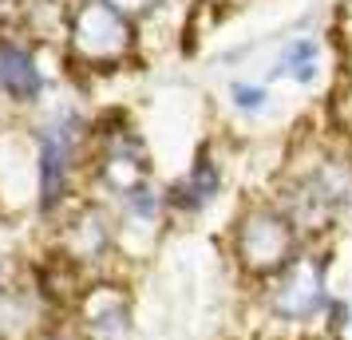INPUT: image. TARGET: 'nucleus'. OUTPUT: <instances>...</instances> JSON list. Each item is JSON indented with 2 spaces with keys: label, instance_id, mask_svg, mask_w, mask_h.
<instances>
[{
  "label": "nucleus",
  "instance_id": "nucleus-1",
  "mask_svg": "<svg viewBox=\"0 0 352 340\" xmlns=\"http://www.w3.org/2000/svg\"><path fill=\"white\" fill-rule=\"evenodd\" d=\"M333 273V253L320 242H309L281 273L257 285V308L273 328V337L301 340L324 332L336 297Z\"/></svg>",
  "mask_w": 352,
  "mask_h": 340
},
{
  "label": "nucleus",
  "instance_id": "nucleus-2",
  "mask_svg": "<svg viewBox=\"0 0 352 340\" xmlns=\"http://www.w3.org/2000/svg\"><path fill=\"white\" fill-rule=\"evenodd\" d=\"M281 210L297 222L305 242L324 238L336 222L352 218V159H320L277 194Z\"/></svg>",
  "mask_w": 352,
  "mask_h": 340
},
{
  "label": "nucleus",
  "instance_id": "nucleus-3",
  "mask_svg": "<svg viewBox=\"0 0 352 340\" xmlns=\"http://www.w3.org/2000/svg\"><path fill=\"white\" fill-rule=\"evenodd\" d=\"M305 245H309L305 234L281 210V202H257V206H250L238 218L234 238H230V253H234L241 273L250 277L254 285H261L273 273H281Z\"/></svg>",
  "mask_w": 352,
  "mask_h": 340
},
{
  "label": "nucleus",
  "instance_id": "nucleus-4",
  "mask_svg": "<svg viewBox=\"0 0 352 340\" xmlns=\"http://www.w3.org/2000/svg\"><path fill=\"white\" fill-rule=\"evenodd\" d=\"M83 139H87V123L72 107L52 111L36 131V182H40L36 202L44 214L64 210L67 194H72V179L80 170Z\"/></svg>",
  "mask_w": 352,
  "mask_h": 340
},
{
  "label": "nucleus",
  "instance_id": "nucleus-5",
  "mask_svg": "<svg viewBox=\"0 0 352 340\" xmlns=\"http://www.w3.org/2000/svg\"><path fill=\"white\" fill-rule=\"evenodd\" d=\"M67 317L87 340H135V301L127 285L107 277H91L83 289H76Z\"/></svg>",
  "mask_w": 352,
  "mask_h": 340
},
{
  "label": "nucleus",
  "instance_id": "nucleus-6",
  "mask_svg": "<svg viewBox=\"0 0 352 340\" xmlns=\"http://www.w3.org/2000/svg\"><path fill=\"white\" fill-rule=\"evenodd\" d=\"M115 245H119V222L103 206H80L56 234L60 265H67V269H76L83 277L87 273L96 277L115 253Z\"/></svg>",
  "mask_w": 352,
  "mask_h": 340
},
{
  "label": "nucleus",
  "instance_id": "nucleus-7",
  "mask_svg": "<svg viewBox=\"0 0 352 340\" xmlns=\"http://www.w3.org/2000/svg\"><path fill=\"white\" fill-rule=\"evenodd\" d=\"M96 179L107 194L119 202L131 190L146 186L151 179V159H146V143L127 127V123H115V127L99 131V146H96Z\"/></svg>",
  "mask_w": 352,
  "mask_h": 340
},
{
  "label": "nucleus",
  "instance_id": "nucleus-8",
  "mask_svg": "<svg viewBox=\"0 0 352 340\" xmlns=\"http://www.w3.org/2000/svg\"><path fill=\"white\" fill-rule=\"evenodd\" d=\"M72 48L96 67L119 64L131 52V16H123L107 0H87L72 20Z\"/></svg>",
  "mask_w": 352,
  "mask_h": 340
},
{
  "label": "nucleus",
  "instance_id": "nucleus-9",
  "mask_svg": "<svg viewBox=\"0 0 352 340\" xmlns=\"http://www.w3.org/2000/svg\"><path fill=\"white\" fill-rule=\"evenodd\" d=\"M226 190V174H222V162L210 159V155H198V159L186 166V174H178V182L166 186L170 194V210L182 214V218H198L206 214Z\"/></svg>",
  "mask_w": 352,
  "mask_h": 340
},
{
  "label": "nucleus",
  "instance_id": "nucleus-10",
  "mask_svg": "<svg viewBox=\"0 0 352 340\" xmlns=\"http://www.w3.org/2000/svg\"><path fill=\"white\" fill-rule=\"evenodd\" d=\"M166 214H175L170 210V194H166V186L146 182V186H139V190H131L127 198L115 202L119 238H123V234H155V229L166 222Z\"/></svg>",
  "mask_w": 352,
  "mask_h": 340
},
{
  "label": "nucleus",
  "instance_id": "nucleus-11",
  "mask_svg": "<svg viewBox=\"0 0 352 340\" xmlns=\"http://www.w3.org/2000/svg\"><path fill=\"white\" fill-rule=\"evenodd\" d=\"M0 95L16 99V103H32L44 95V71L36 64V56L20 44H0Z\"/></svg>",
  "mask_w": 352,
  "mask_h": 340
},
{
  "label": "nucleus",
  "instance_id": "nucleus-12",
  "mask_svg": "<svg viewBox=\"0 0 352 340\" xmlns=\"http://www.w3.org/2000/svg\"><path fill=\"white\" fill-rule=\"evenodd\" d=\"M273 76L297 83V87H313L320 76V40L317 36H289L277 52Z\"/></svg>",
  "mask_w": 352,
  "mask_h": 340
},
{
  "label": "nucleus",
  "instance_id": "nucleus-13",
  "mask_svg": "<svg viewBox=\"0 0 352 340\" xmlns=\"http://www.w3.org/2000/svg\"><path fill=\"white\" fill-rule=\"evenodd\" d=\"M324 332L333 340H352V273L344 281H336V297H333V313Z\"/></svg>",
  "mask_w": 352,
  "mask_h": 340
},
{
  "label": "nucleus",
  "instance_id": "nucleus-14",
  "mask_svg": "<svg viewBox=\"0 0 352 340\" xmlns=\"http://www.w3.org/2000/svg\"><path fill=\"white\" fill-rule=\"evenodd\" d=\"M230 107L245 119H257V115H265L270 107V87L265 83H250V80H238L230 87Z\"/></svg>",
  "mask_w": 352,
  "mask_h": 340
},
{
  "label": "nucleus",
  "instance_id": "nucleus-15",
  "mask_svg": "<svg viewBox=\"0 0 352 340\" xmlns=\"http://www.w3.org/2000/svg\"><path fill=\"white\" fill-rule=\"evenodd\" d=\"M20 308H24L20 289L0 293V340H12V332H16V324H20Z\"/></svg>",
  "mask_w": 352,
  "mask_h": 340
},
{
  "label": "nucleus",
  "instance_id": "nucleus-16",
  "mask_svg": "<svg viewBox=\"0 0 352 340\" xmlns=\"http://www.w3.org/2000/svg\"><path fill=\"white\" fill-rule=\"evenodd\" d=\"M32 340H87V337L80 332V324L72 321V317H64V321H48V324H40Z\"/></svg>",
  "mask_w": 352,
  "mask_h": 340
},
{
  "label": "nucleus",
  "instance_id": "nucleus-17",
  "mask_svg": "<svg viewBox=\"0 0 352 340\" xmlns=\"http://www.w3.org/2000/svg\"><path fill=\"white\" fill-rule=\"evenodd\" d=\"M107 4H115V8H119L123 16H139V12H146V8H151L155 0H107Z\"/></svg>",
  "mask_w": 352,
  "mask_h": 340
},
{
  "label": "nucleus",
  "instance_id": "nucleus-18",
  "mask_svg": "<svg viewBox=\"0 0 352 340\" xmlns=\"http://www.w3.org/2000/svg\"><path fill=\"white\" fill-rule=\"evenodd\" d=\"M12 269H8V258H4V249H0V293H12Z\"/></svg>",
  "mask_w": 352,
  "mask_h": 340
},
{
  "label": "nucleus",
  "instance_id": "nucleus-19",
  "mask_svg": "<svg viewBox=\"0 0 352 340\" xmlns=\"http://www.w3.org/2000/svg\"><path fill=\"white\" fill-rule=\"evenodd\" d=\"M301 340H333L329 332H317V337H301Z\"/></svg>",
  "mask_w": 352,
  "mask_h": 340
},
{
  "label": "nucleus",
  "instance_id": "nucleus-20",
  "mask_svg": "<svg viewBox=\"0 0 352 340\" xmlns=\"http://www.w3.org/2000/svg\"><path fill=\"white\" fill-rule=\"evenodd\" d=\"M261 340H281V337H261Z\"/></svg>",
  "mask_w": 352,
  "mask_h": 340
},
{
  "label": "nucleus",
  "instance_id": "nucleus-21",
  "mask_svg": "<svg viewBox=\"0 0 352 340\" xmlns=\"http://www.w3.org/2000/svg\"><path fill=\"white\" fill-rule=\"evenodd\" d=\"M4 4H12V0H0V8H4Z\"/></svg>",
  "mask_w": 352,
  "mask_h": 340
}]
</instances>
